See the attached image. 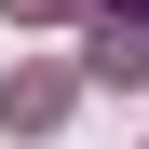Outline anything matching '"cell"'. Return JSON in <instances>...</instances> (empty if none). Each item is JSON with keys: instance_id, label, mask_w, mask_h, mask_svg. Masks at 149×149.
<instances>
[{"instance_id": "3", "label": "cell", "mask_w": 149, "mask_h": 149, "mask_svg": "<svg viewBox=\"0 0 149 149\" xmlns=\"http://www.w3.org/2000/svg\"><path fill=\"white\" fill-rule=\"evenodd\" d=\"M109 27H149V0H109Z\"/></svg>"}, {"instance_id": "2", "label": "cell", "mask_w": 149, "mask_h": 149, "mask_svg": "<svg viewBox=\"0 0 149 149\" xmlns=\"http://www.w3.org/2000/svg\"><path fill=\"white\" fill-rule=\"evenodd\" d=\"M81 68H95V81H122V95H136V81H149V27H95V54H81Z\"/></svg>"}, {"instance_id": "4", "label": "cell", "mask_w": 149, "mask_h": 149, "mask_svg": "<svg viewBox=\"0 0 149 149\" xmlns=\"http://www.w3.org/2000/svg\"><path fill=\"white\" fill-rule=\"evenodd\" d=\"M14 14H81V0H14Z\"/></svg>"}, {"instance_id": "1", "label": "cell", "mask_w": 149, "mask_h": 149, "mask_svg": "<svg viewBox=\"0 0 149 149\" xmlns=\"http://www.w3.org/2000/svg\"><path fill=\"white\" fill-rule=\"evenodd\" d=\"M0 122H14V136L68 122V68H27V81H0Z\"/></svg>"}]
</instances>
